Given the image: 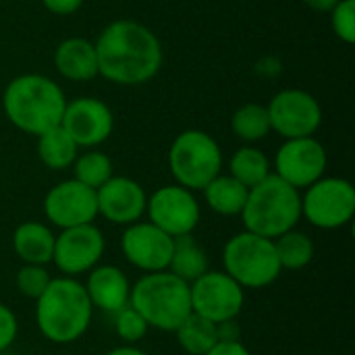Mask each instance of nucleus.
Segmentation results:
<instances>
[{
    "label": "nucleus",
    "instance_id": "f257e3e1",
    "mask_svg": "<svg viewBox=\"0 0 355 355\" xmlns=\"http://www.w3.org/2000/svg\"><path fill=\"white\" fill-rule=\"evenodd\" d=\"M98 75L114 85H144L162 67L164 52L158 35L133 19L108 23L94 42Z\"/></svg>",
    "mask_w": 355,
    "mask_h": 355
},
{
    "label": "nucleus",
    "instance_id": "f03ea898",
    "mask_svg": "<svg viewBox=\"0 0 355 355\" xmlns=\"http://www.w3.org/2000/svg\"><path fill=\"white\" fill-rule=\"evenodd\" d=\"M64 106L67 96L62 87L40 73H25L10 79L2 94V110L10 125L35 137L60 125Z\"/></svg>",
    "mask_w": 355,
    "mask_h": 355
},
{
    "label": "nucleus",
    "instance_id": "7ed1b4c3",
    "mask_svg": "<svg viewBox=\"0 0 355 355\" xmlns=\"http://www.w3.org/2000/svg\"><path fill=\"white\" fill-rule=\"evenodd\" d=\"M94 316V306L83 283L73 277H56L35 300V324L42 337L56 345L79 341Z\"/></svg>",
    "mask_w": 355,
    "mask_h": 355
},
{
    "label": "nucleus",
    "instance_id": "20e7f679",
    "mask_svg": "<svg viewBox=\"0 0 355 355\" xmlns=\"http://www.w3.org/2000/svg\"><path fill=\"white\" fill-rule=\"evenodd\" d=\"M241 220L245 231L277 239L302 220V191L270 173L264 181L250 187Z\"/></svg>",
    "mask_w": 355,
    "mask_h": 355
},
{
    "label": "nucleus",
    "instance_id": "39448f33",
    "mask_svg": "<svg viewBox=\"0 0 355 355\" xmlns=\"http://www.w3.org/2000/svg\"><path fill=\"white\" fill-rule=\"evenodd\" d=\"M129 306L141 314L150 329L175 333L191 314L189 283L175 277L171 270L146 272L131 285Z\"/></svg>",
    "mask_w": 355,
    "mask_h": 355
},
{
    "label": "nucleus",
    "instance_id": "423d86ee",
    "mask_svg": "<svg viewBox=\"0 0 355 355\" xmlns=\"http://www.w3.org/2000/svg\"><path fill=\"white\" fill-rule=\"evenodd\" d=\"M223 266L243 289H264L283 272L275 241L250 231H241L225 243Z\"/></svg>",
    "mask_w": 355,
    "mask_h": 355
},
{
    "label": "nucleus",
    "instance_id": "0eeeda50",
    "mask_svg": "<svg viewBox=\"0 0 355 355\" xmlns=\"http://www.w3.org/2000/svg\"><path fill=\"white\" fill-rule=\"evenodd\" d=\"M168 168L175 183L191 191H202L223 173V150L218 141L202 129L181 131L168 148Z\"/></svg>",
    "mask_w": 355,
    "mask_h": 355
},
{
    "label": "nucleus",
    "instance_id": "6e6552de",
    "mask_svg": "<svg viewBox=\"0 0 355 355\" xmlns=\"http://www.w3.org/2000/svg\"><path fill=\"white\" fill-rule=\"evenodd\" d=\"M355 216V187L343 177H320L302 193V218L322 231H337Z\"/></svg>",
    "mask_w": 355,
    "mask_h": 355
},
{
    "label": "nucleus",
    "instance_id": "1a4fd4ad",
    "mask_svg": "<svg viewBox=\"0 0 355 355\" xmlns=\"http://www.w3.org/2000/svg\"><path fill=\"white\" fill-rule=\"evenodd\" d=\"M189 295L191 312L214 324L235 320L245 304V289L225 270H206L189 283Z\"/></svg>",
    "mask_w": 355,
    "mask_h": 355
},
{
    "label": "nucleus",
    "instance_id": "9d476101",
    "mask_svg": "<svg viewBox=\"0 0 355 355\" xmlns=\"http://www.w3.org/2000/svg\"><path fill=\"white\" fill-rule=\"evenodd\" d=\"M146 214L152 225L162 229L173 239L191 235L202 218V208L196 193L179 183L162 185L148 196Z\"/></svg>",
    "mask_w": 355,
    "mask_h": 355
},
{
    "label": "nucleus",
    "instance_id": "9b49d317",
    "mask_svg": "<svg viewBox=\"0 0 355 355\" xmlns=\"http://www.w3.org/2000/svg\"><path fill=\"white\" fill-rule=\"evenodd\" d=\"M266 110L270 119V129L283 139L316 135L322 125V106L306 89H281L266 104Z\"/></svg>",
    "mask_w": 355,
    "mask_h": 355
},
{
    "label": "nucleus",
    "instance_id": "f8f14e48",
    "mask_svg": "<svg viewBox=\"0 0 355 355\" xmlns=\"http://www.w3.org/2000/svg\"><path fill=\"white\" fill-rule=\"evenodd\" d=\"M275 175L281 177L291 187L304 191L320 177H324L329 166V156L322 141L316 135L285 139L275 154Z\"/></svg>",
    "mask_w": 355,
    "mask_h": 355
},
{
    "label": "nucleus",
    "instance_id": "ddd939ff",
    "mask_svg": "<svg viewBox=\"0 0 355 355\" xmlns=\"http://www.w3.org/2000/svg\"><path fill=\"white\" fill-rule=\"evenodd\" d=\"M106 252L104 233L94 225H79L71 229H60L54 239L52 264L62 272V277L87 275L100 264Z\"/></svg>",
    "mask_w": 355,
    "mask_h": 355
},
{
    "label": "nucleus",
    "instance_id": "4468645a",
    "mask_svg": "<svg viewBox=\"0 0 355 355\" xmlns=\"http://www.w3.org/2000/svg\"><path fill=\"white\" fill-rule=\"evenodd\" d=\"M60 127L79 148H98L114 131V114L106 102L94 96L67 100Z\"/></svg>",
    "mask_w": 355,
    "mask_h": 355
},
{
    "label": "nucleus",
    "instance_id": "2eb2a0df",
    "mask_svg": "<svg viewBox=\"0 0 355 355\" xmlns=\"http://www.w3.org/2000/svg\"><path fill=\"white\" fill-rule=\"evenodd\" d=\"M44 214L56 229L89 225L98 218L96 189L79 183L77 179L60 181L48 189L44 198Z\"/></svg>",
    "mask_w": 355,
    "mask_h": 355
},
{
    "label": "nucleus",
    "instance_id": "dca6fc26",
    "mask_svg": "<svg viewBox=\"0 0 355 355\" xmlns=\"http://www.w3.org/2000/svg\"><path fill=\"white\" fill-rule=\"evenodd\" d=\"M175 239L150 220L127 225L121 235V252L125 260L141 272L166 270L173 256Z\"/></svg>",
    "mask_w": 355,
    "mask_h": 355
},
{
    "label": "nucleus",
    "instance_id": "f3484780",
    "mask_svg": "<svg viewBox=\"0 0 355 355\" xmlns=\"http://www.w3.org/2000/svg\"><path fill=\"white\" fill-rule=\"evenodd\" d=\"M98 216L106 218L112 225H133L146 214L148 193L131 177L112 175L104 185L96 189Z\"/></svg>",
    "mask_w": 355,
    "mask_h": 355
},
{
    "label": "nucleus",
    "instance_id": "a211bd4d",
    "mask_svg": "<svg viewBox=\"0 0 355 355\" xmlns=\"http://www.w3.org/2000/svg\"><path fill=\"white\" fill-rule=\"evenodd\" d=\"M83 287L92 306L106 314H116L119 310L129 306L131 283L119 266L112 264L94 266L87 272V281Z\"/></svg>",
    "mask_w": 355,
    "mask_h": 355
},
{
    "label": "nucleus",
    "instance_id": "6ab92c4d",
    "mask_svg": "<svg viewBox=\"0 0 355 355\" xmlns=\"http://www.w3.org/2000/svg\"><path fill=\"white\" fill-rule=\"evenodd\" d=\"M54 67L60 77L69 81H89L98 77L96 46L87 37H67L54 50Z\"/></svg>",
    "mask_w": 355,
    "mask_h": 355
},
{
    "label": "nucleus",
    "instance_id": "aec40b11",
    "mask_svg": "<svg viewBox=\"0 0 355 355\" xmlns=\"http://www.w3.org/2000/svg\"><path fill=\"white\" fill-rule=\"evenodd\" d=\"M54 239L52 227L37 220H25L12 233V250L23 264L46 266L52 262Z\"/></svg>",
    "mask_w": 355,
    "mask_h": 355
},
{
    "label": "nucleus",
    "instance_id": "412c9836",
    "mask_svg": "<svg viewBox=\"0 0 355 355\" xmlns=\"http://www.w3.org/2000/svg\"><path fill=\"white\" fill-rule=\"evenodd\" d=\"M204 200L208 208L218 216H241L245 200H248V187L233 179L231 175H216L204 189Z\"/></svg>",
    "mask_w": 355,
    "mask_h": 355
},
{
    "label": "nucleus",
    "instance_id": "4be33fe9",
    "mask_svg": "<svg viewBox=\"0 0 355 355\" xmlns=\"http://www.w3.org/2000/svg\"><path fill=\"white\" fill-rule=\"evenodd\" d=\"M77 154H79V146L60 125L50 127L37 135V158L50 171L71 168Z\"/></svg>",
    "mask_w": 355,
    "mask_h": 355
},
{
    "label": "nucleus",
    "instance_id": "5701e85b",
    "mask_svg": "<svg viewBox=\"0 0 355 355\" xmlns=\"http://www.w3.org/2000/svg\"><path fill=\"white\" fill-rule=\"evenodd\" d=\"M208 254L206 250L193 239V235H183L175 239L173 256L168 268L175 277L183 279L185 283H193L208 270Z\"/></svg>",
    "mask_w": 355,
    "mask_h": 355
},
{
    "label": "nucleus",
    "instance_id": "b1692460",
    "mask_svg": "<svg viewBox=\"0 0 355 355\" xmlns=\"http://www.w3.org/2000/svg\"><path fill=\"white\" fill-rule=\"evenodd\" d=\"M270 173H272L270 158L252 144H245L239 150H235L229 160V175L239 183H243L248 189L264 181Z\"/></svg>",
    "mask_w": 355,
    "mask_h": 355
},
{
    "label": "nucleus",
    "instance_id": "393cba45",
    "mask_svg": "<svg viewBox=\"0 0 355 355\" xmlns=\"http://www.w3.org/2000/svg\"><path fill=\"white\" fill-rule=\"evenodd\" d=\"M231 131L237 139L245 144H256L272 133L266 104L248 102L239 106L231 116Z\"/></svg>",
    "mask_w": 355,
    "mask_h": 355
},
{
    "label": "nucleus",
    "instance_id": "a878e982",
    "mask_svg": "<svg viewBox=\"0 0 355 355\" xmlns=\"http://www.w3.org/2000/svg\"><path fill=\"white\" fill-rule=\"evenodd\" d=\"M175 335H177V341L183 347V352H187L189 355H204L220 339L218 324H214L193 312L179 324Z\"/></svg>",
    "mask_w": 355,
    "mask_h": 355
},
{
    "label": "nucleus",
    "instance_id": "bb28decb",
    "mask_svg": "<svg viewBox=\"0 0 355 355\" xmlns=\"http://www.w3.org/2000/svg\"><path fill=\"white\" fill-rule=\"evenodd\" d=\"M272 241L283 270H302L314 260V241L304 231L291 229Z\"/></svg>",
    "mask_w": 355,
    "mask_h": 355
},
{
    "label": "nucleus",
    "instance_id": "cd10ccee",
    "mask_svg": "<svg viewBox=\"0 0 355 355\" xmlns=\"http://www.w3.org/2000/svg\"><path fill=\"white\" fill-rule=\"evenodd\" d=\"M73 175H75L73 179H77L79 183H83L92 189H98L114 175V166L106 152L89 148L83 154H77V158L73 162Z\"/></svg>",
    "mask_w": 355,
    "mask_h": 355
},
{
    "label": "nucleus",
    "instance_id": "c85d7f7f",
    "mask_svg": "<svg viewBox=\"0 0 355 355\" xmlns=\"http://www.w3.org/2000/svg\"><path fill=\"white\" fill-rule=\"evenodd\" d=\"M50 281H52V277H50L48 268L46 266H40V264H23L17 270V275H15V287H17V291L23 297L33 300V302L46 291V287L50 285Z\"/></svg>",
    "mask_w": 355,
    "mask_h": 355
},
{
    "label": "nucleus",
    "instance_id": "c756f323",
    "mask_svg": "<svg viewBox=\"0 0 355 355\" xmlns=\"http://www.w3.org/2000/svg\"><path fill=\"white\" fill-rule=\"evenodd\" d=\"M148 329H150L148 322L131 306H125L114 314V333L127 345H135L137 341H141L148 335Z\"/></svg>",
    "mask_w": 355,
    "mask_h": 355
},
{
    "label": "nucleus",
    "instance_id": "7c9ffc66",
    "mask_svg": "<svg viewBox=\"0 0 355 355\" xmlns=\"http://www.w3.org/2000/svg\"><path fill=\"white\" fill-rule=\"evenodd\" d=\"M331 27L333 33L345 42L354 44L355 42V0H339L331 10Z\"/></svg>",
    "mask_w": 355,
    "mask_h": 355
},
{
    "label": "nucleus",
    "instance_id": "2f4dec72",
    "mask_svg": "<svg viewBox=\"0 0 355 355\" xmlns=\"http://www.w3.org/2000/svg\"><path fill=\"white\" fill-rule=\"evenodd\" d=\"M17 333H19V322L15 312L6 304H0V354L10 349V345L17 339Z\"/></svg>",
    "mask_w": 355,
    "mask_h": 355
},
{
    "label": "nucleus",
    "instance_id": "473e14b6",
    "mask_svg": "<svg viewBox=\"0 0 355 355\" xmlns=\"http://www.w3.org/2000/svg\"><path fill=\"white\" fill-rule=\"evenodd\" d=\"M204 355H252L239 339H218Z\"/></svg>",
    "mask_w": 355,
    "mask_h": 355
},
{
    "label": "nucleus",
    "instance_id": "72a5a7b5",
    "mask_svg": "<svg viewBox=\"0 0 355 355\" xmlns=\"http://www.w3.org/2000/svg\"><path fill=\"white\" fill-rule=\"evenodd\" d=\"M44 4V8L56 17H67L77 12L83 6V0H40Z\"/></svg>",
    "mask_w": 355,
    "mask_h": 355
},
{
    "label": "nucleus",
    "instance_id": "f704fd0d",
    "mask_svg": "<svg viewBox=\"0 0 355 355\" xmlns=\"http://www.w3.org/2000/svg\"><path fill=\"white\" fill-rule=\"evenodd\" d=\"M306 6H310L312 10H318V12H329L339 0H302Z\"/></svg>",
    "mask_w": 355,
    "mask_h": 355
},
{
    "label": "nucleus",
    "instance_id": "c9c22d12",
    "mask_svg": "<svg viewBox=\"0 0 355 355\" xmlns=\"http://www.w3.org/2000/svg\"><path fill=\"white\" fill-rule=\"evenodd\" d=\"M104 355H148L144 349L135 347V345H121V347H114L110 349L108 354Z\"/></svg>",
    "mask_w": 355,
    "mask_h": 355
},
{
    "label": "nucleus",
    "instance_id": "e433bc0d",
    "mask_svg": "<svg viewBox=\"0 0 355 355\" xmlns=\"http://www.w3.org/2000/svg\"><path fill=\"white\" fill-rule=\"evenodd\" d=\"M0 355H17V354H8V352H4V354H0Z\"/></svg>",
    "mask_w": 355,
    "mask_h": 355
}]
</instances>
